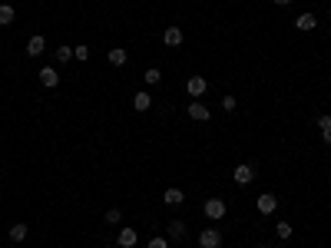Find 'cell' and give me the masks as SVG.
Listing matches in <instances>:
<instances>
[{
    "mask_svg": "<svg viewBox=\"0 0 331 248\" xmlns=\"http://www.w3.org/2000/svg\"><path fill=\"white\" fill-rule=\"evenodd\" d=\"M275 4H278V7H288V4H292V0H275Z\"/></svg>",
    "mask_w": 331,
    "mask_h": 248,
    "instance_id": "484cf974",
    "label": "cell"
},
{
    "mask_svg": "<svg viewBox=\"0 0 331 248\" xmlns=\"http://www.w3.org/2000/svg\"><path fill=\"white\" fill-rule=\"evenodd\" d=\"M199 245L202 248H219L222 245V232L219 228H202V232H199Z\"/></svg>",
    "mask_w": 331,
    "mask_h": 248,
    "instance_id": "6da1fadb",
    "label": "cell"
},
{
    "mask_svg": "<svg viewBox=\"0 0 331 248\" xmlns=\"http://www.w3.org/2000/svg\"><path fill=\"white\" fill-rule=\"evenodd\" d=\"M235 106H238V99H235V96H222V109H225V112H232Z\"/></svg>",
    "mask_w": 331,
    "mask_h": 248,
    "instance_id": "7402d4cb",
    "label": "cell"
},
{
    "mask_svg": "<svg viewBox=\"0 0 331 248\" xmlns=\"http://www.w3.org/2000/svg\"><path fill=\"white\" fill-rule=\"evenodd\" d=\"M189 116H192L196 122H205L209 116H212V112H209V106H205V103H199V99H192V103H189Z\"/></svg>",
    "mask_w": 331,
    "mask_h": 248,
    "instance_id": "5b68a950",
    "label": "cell"
},
{
    "mask_svg": "<svg viewBox=\"0 0 331 248\" xmlns=\"http://www.w3.org/2000/svg\"><path fill=\"white\" fill-rule=\"evenodd\" d=\"M40 83H43V86H60V73H56V66H43V70H40Z\"/></svg>",
    "mask_w": 331,
    "mask_h": 248,
    "instance_id": "8992f818",
    "label": "cell"
},
{
    "mask_svg": "<svg viewBox=\"0 0 331 248\" xmlns=\"http://www.w3.org/2000/svg\"><path fill=\"white\" fill-rule=\"evenodd\" d=\"M149 106H152V96H149V93H136V96H133V109H136V112H146Z\"/></svg>",
    "mask_w": 331,
    "mask_h": 248,
    "instance_id": "4fadbf2b",
    "label": "cell"
},
{
    "mask_svg": "<svg viewBox=\"0 0 331 248\" xmlns=\"http://www.w3.org/2000/svg\"><path fill=\"white\" fill-rule=\"evenodd\" d=\"M106 60H110L113 66H123V63L129 60V56H126V50H123V47H110V53H106Z\"/></svg>",
    "mask_w": 331,
    "mask_h": 248,
    "instance_id": "8fae6325",
    "label": "cell"
},
{
    "mask_svg": "<svg viewBox=\"0 0 331 248\" xmlns=\"http://www.w3.org/2000/svg\"><path fill=\"white\" fill-rule=\"evenodd\" d=\"M259 248H268V245H259Z\"/></svg>",
    "mask_w": 331,
    "mask_h": 248,
    "instance_id": "4316f807",
    "label": "cell"
},
{
    "mask_svg": "<svg viewBox=\"0 0 331 248\" xmlns=\"http://www.w3.org/2000/svg\"><path fill=\"white\" fill-rule=\"evenodd\" d=\"M43 47H47V40H43V37H30V43H27V56H40L43 53Z\"/></svg>",
    "mask_w": 331,
    "mask_h": 248,
    "instance_id": "7c38bea8",
    "label": "cell"
},
{
    "mask_svg": "<svg viewBox=\"0 0 331 248\" xmlns=\"http://www.w3.org/2000/svg\"><path fill=\"white\" fill-rule=\"evenodd\" d=\"M235 182H238V185L255 182V169H252V166H238V169H235Z\"/></svg>",
    "mask_w": 331,
    "mask_h": 248,
    "instance_id": "9c48e42d",
    "label": "cell"
},
{
    "mask_svg": "<svg viewBox=\"0 0 331 248\" xmlns=\"http://www.w3.org/2000/svg\"><path fill=\"white\" fill-rule=\"evenodd\" d=\"M205 89H209V83H205V76H189V80H186V93H189L192 99H199L205 93Z\"/></svg>",
    "mask_w": 331,
    "mask_h": 248,
    "instance_id": "7a4b0ae2",
    "label": "cell"
},
{
    "mask_svg": "<svg viewBox=\"0 0 331 248\" xmlns=\"http://www.w3.org/2000/svg\"><path fill=\"white\" fill-rule=\"evenodd\" d=\"M73 60V47H56V63H66Z\"/></svg>",
    "mask_w": 331,
    "mask_h": 248,
    "instance_id": "ffe728a7",
    "label": "cell"
},
{
    "mask_svg": "<svg viewBox=\"0 0 331 248\" xmlns=\"http://www.w3.org/2000/svg\"><path fill=\"white\" fill-rule=\"evenodd\" d=\"M14 7H10V4H0V27H10L14 24Z\"/></svg>",
    "mask_w": 331,
    "mask_h": 248,
    "instance_id": "9a60e30c",
    "label": "cell"
},
{
    "mask_svg": "<svg viewBox=\"0 0 331 248\" xmlns=\"http://www.w3.org/2000/svg\"><path fill=\"white\" fill-rule=\"evenodd\" d=\"M146 248H169V241L162 238V235H156V238H149V245Z\"/></svg>",
    "mask_w": 331,
    "mask_h": 248,
    "instance_id": "cb8c5ba5",
    "label": "cell"
},
{
    "mask_svg": "<svg viewBox=\"0 0 331 248\" xmlns=\"http://www.w3.org/2000/svg\"><path fill=\"white\" fill-rule=\"evenodd\" d=\"M162 202H166V205H182V192H179V189H166Z\"/></svg>",
    "mask_w": 331,
    "mask_h": 248,
    "instance_id": "e0dca14e",
    "label": "cell"
},
{
    "mask_svg": "<svg viewBox=\"0 0 331 248\" xmlns=\"http://www.w3.org/2000/svg\"><path fill=\"white\" fill-rule=\"evenodd\" d=\"M255 208H259L262 215H272V212L278 208V199H275L272 192H265V195H259V202H255Z\"/></svg>",
    "mask_w": 331,
    "mask_h": 248,
    "instance_id": "3957f363",
    "label": "cell"
},
{
    "mask_svg": "<svg viewBox=\"0 0 331 248\" xmlns=\"http://www.w3.org/2000/svg\"><path fill=\"white\" fill-rule=\"evenodd\" d=\"M166 235H169V238H186V222H179V218H176V222H169Z\"/></svg>",
    "mask_w": 331,
    "mask_h": 248,
    "instance_id": "5bb4252c",
    "label": "cell"
},
{
    "mask_svg": "<svg viewBox=\"0 0 331 248\" xmlns=\"http://www.w3.org/2000/svg\"><path fill=\"white\" fill-rule=\"evenodd\" d=\"M318 126H321V136H324V143L331 146V119H328V116H321V119H318Z\"/></svg>",
    "mask_w": 331,
    "mask_h": 248,
    "instance_id": "ac0fdd59",
    "label": "cell"
},
{
    "mask_svg": "<svg viewBox=\"0 0 331 248\" xmlns=\"http://www.w3.org/2000/svg\"><path fill=\"white\" fill-rule=\"evenodd\" d=\"M27 232H30V228H27L24 222H17V225H10V241H24L27 238Z\"/></svg>",
    "mask_w": 331,
    "mask_h": 248,
    "instance_id": "2e32d148",
    "label": "cell"
},
{
    "mask_svg": "<svg viewBox=\"0 0 331 248\" xmlns=\"http://www.w3.org/2000/svg\"><path fill=\"white\" fill-rule=\"evenodd\" d=\"M202 212H205L209 218H225V202H222V199H209Z\"/></svg>",
    "mask_w": 331,
    "mask_h": 248,
    "instance_id": "277c9868",
    "label": "cell"
},
{
    "mask_svg": "<svg viewBox=\"0 0 331 248\" xmlns=\"http://www.w3.org/2000/svg\"><path fill=\"white\" fill-rule=\"evenodd\" d=\"M162 43H166V47H179V43H182V30H179V27H166Z\"/></svg>",
    "mask_w": 331,
    "mask_h": 248,
    "instance_id": "ba28073f",
    "label": "cell"
},
{
    "mask_svg": "<svg viewBox=\"0 0 331 248\" xmlns=\"http://www.w3.org/2000/svg\"><path fill=\"white\" fill-rule=\"evenodd\" d=\"M275 235H278V238H292V225H288V222H278L275 225Z\"/></svg>",
    "mask_w": 331,
    "mask_h": 248,
    "instance_id": "44dd1931",
    "label": "cell"
},
{
    "mask_svg": "<svg viewBox=\"0 0 331 248\" xmlns=\"http://www.w3.org/2000/svg\"><path fill=\"white\" fill-rule=\"evenodd\" d=\"M116 241H119V248H133L136 241H139V235H136V228H119Z\"/></svg>",
    "mask_w": 331,
    "mask_h": 248,
    "instance_id": "52a82bcc",
    "label": "cell"
},
{
    "mask_svg": "<svg viewBox=\"0 0 331 248\" xmlns=\"http://www.w3.org/2000/svg\"><path fill=\"white\" fill-rule=\"evenodd\" d=\"M119 218H123L119 208H110V212H106V222H110V225H119Z\"/></svg>",
    "mask_w": 331,
    "mask_h": 248,
    "instance_id": "603a6c76",
    "label": "cell"
},
{
    "mask_svg": "<svg viewBox=\"0 0 331 248\" xmlns=\"http://www.w3.org/2000/svg\"><path fill=\"white\" fill-rule=\"evenodd\" d=\"M73 56L76 60H90V47H73Z\"/></svg>",
    "mask_w": 331,
    "mask_h": 248,
    "instance_id": "d4e9b609",
    "label": "cell"
},
{
    "mask_svg": "<svg viewBox=\"0 0 331 248\" xmlns=\"http://www.w3.org/2000/svg\"><path fill=\"white\" fill-rule=\"evenodd\" d=\"M295 27H298V30H315V27H318V17L315 14H298Z\"/></svg>",
    "mask_w": 331,
    "mask_h": 248,
    "instance_id": "30bf717a",
    "label": "cell"
},
{
    "mask_svg": "<svg viewBox=\"0 0 331 248\" xmlns=\"http://www.w3.org/2000/svg\"><path fill=\"white\" fill-rule=\"evenodd\" d=\"M142 80L149 83V86H156V83H159V80H162V73H159V70H156V66H152V70H146V73H142Z\"/></svg>",
    "mask_w": 331,
    "mask_h": 248,
    "instance_id": "d6986e66",
    "label": "cell"
}]
</instances>
